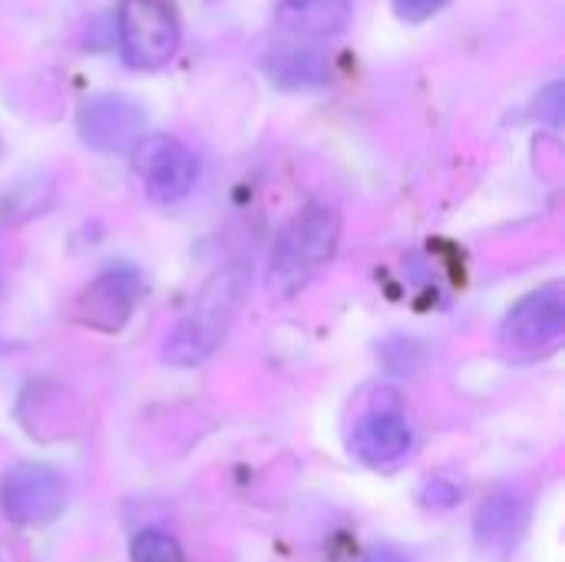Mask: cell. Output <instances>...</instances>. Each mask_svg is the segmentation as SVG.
Returning a JSON list of instances; mask_svg holds the SVG:
<instances>
[{"instance_id": "obj_1", "label": "cell", "mask_w": 565, "mask_h": 562, "mask_svg": "<svg viewBox=\"0 0 565 562\" xmlns=\"http://www.w3.org/2000/svg\"><path fill=\"white\" fill-rule=\"evenodd\" d=\"M252 288V272L242 262H232L205 278L189 311L162 341V361L172 368H195L209 361L225 341L235 315L242 311Z\"/></svg>"}, {"instance_id": "obj_2", "label": "cell", "mask_w": 565, "mask_h": 562, "mask_svg": "<svg viewBox=\"0 0 565 562\" xmlns=\"http://www.w3.org/2000/svg\"><path fill=\"white\" fill-rule=\"evenodd\" d=\"M341 242V215L334 205L315 202L291 215L281 232L275 235L268 255V291L278 301L295 298L305 291L321 268L334 258Z\"/></svg>"}, {"instance_id": "obj_3", "label": "cell", "mask_w": 565, "mask_h": 562, "mask_svg": "<svg viewBox=\"0 0 565 562\" xmlns=\"http://www.w3.org/2000/svg\"><path fill=\"white\" fill-rule=\"evenodd\" d=\"M132 169L146 195L166 205L182 202L199 179V162L192 149L166 132L139 136V142L132 146Z\"/></svg>"}, {"instance_id": "obj_4", "label": "cell", "mask_w": 565, "mask_h": 562, "mask_svg": "<svg viewBox=\"0 0 565 562\" xmlns=\"http://www.w3.org/2000/svg\"><path fill=\"white\" fill-rule=\"evenodd\" d=\"M119 46L132 70H159L179 50V23L159 0H126L119 7Z\"/></svg>"}, {"instance_id": "obj_5", "label": "cell", "mask_w": 565, "mask_h": 562, "mask_svg": "<svg viewBox=\"0 0 565 562\" xmlns=\"http://www.w3.org/2000/svg\"><path fill=\"white\" fill-rule=\"evenodd\" d=\"M565 331L563 285H546L523 295L500 325V344L510 354H540L553 348Z\"/></svg>"}, {"instance_id": "obj_6", "label": "cell", "mask_w": 565, "mask_h": 562, "mask_svg": "<svg viewBox=\"0 0 565 562\" xmlns=\"http://www.w3.org/2000/svg\"><path fill=\"white\" fill-rule=\"evenodd\" d=\"M3 513L20 527H46L66 507V484L46 464H17L0 480Z\"/></svg>"}, {"instance_id": "obj_7", "label": "cell", "mask_w": 565, "mask_h": 562, "mask_svg": "<svg viewBox=\"0 0 565 562\" xmlns=\"http://www.w3.org/2000/svg\"><path fill=\"white\" fill-rule=\"evenodd\" d=\"M76 129L89 149L116 156L139 142V136L146 129V113L136 99H129L122 93H103V96H93L79 109Z\"/></svg>"}, {"instance_id": "obj_8", "label": "cell", "mask_w": 565, "mask_h": 562, "mask_svg": "<svg viewBox=\"0 0 565 562\" xmlns=\"http://www.w3.org/2000/svg\"><path fill=\"white\" fill-rule=\"evenodd\" d=\"M142 295V278L129 265H109L76 298V318L96 331H122Z\"/></svg>"}, {"instance_id": "obj_9", "label": "cell", "mask_w": 565, "mask_h": 562, "mask_svg": "<svg viewBox=\"0 0 565 562\" xmlns=\"http://www.w3.org/2000/svg\"><path fill=\"white\" fill-rule=\"evenodd\" d=\"M526 520H530V507L520 494L513 490H497L490 494L473 520V540L477 547L493 556V560H507L516 553L523 533H526Z\"/></svg>"}, {"instance_id": "obj_10", "label": "cell", "mask_w": 565, "mask_h": 562, "mask_svg": "<svg viewBox=\"0 0 565 562\" xmlns=\"http://www.w3.org/2000/svg\"><path fill=\"white\" fill-rule=\"evenodd\" d=\"M414 447V427L397 411H374L367 414L351 437V450L367 467H391L404 460Z\"/></svg>"}, {"instance_id": "obj_11", "label": "cell", "mask_w": 565, "mask_h": 562, "mask_svg": "<svg viewBox=\"0 0 565 562\" xmlns=\"http://www.w3.org/2000/svg\"><path fill=\"white\" fill-rule=\"evenodd\" d=\"M262 70L278 89H318L331 79V60L308 43H281L268 50Z\"/></svg>"}, {"instance_id": "obj_12", "label": "cell", "mask_w": 565, "mask_h": 562, "mask_svg": "<svg viewBox=\"0 0 565 562\" xmlns=\"http://www.w3.org/2000/svg\"><path fill=\"white\" fill-rule=\"evenodd\" d=\"M354 20L351 0H281L278 26L301 40H328L341 36Z\"/></svg>"}, {"instance_id": "obj_13", "label": "cell", "mask_w": 565, "mask_h": 562, "mask_svg": "<svg viewBox=\"0 0 565 562\" xmlns=\"http://www.w3.org/2000/svg\"><path fill=\"white\" fill-rule=\"evenodd\" d=\"M129 553H132V562H185L179 543L169 533H162V530H142L132 540Z\"/></svg>"}, {"instance_id": "obj_14", "label": "cell", "mask_w": 565, "mask_h": 562, "mask_svg": "<svg viewBox=\"0 0 565 562\" xmlns=\"http://www.w3.org/2000/svg\"><path fill=\"white\" fill-rule=\"evenodd\" d=\"M450 0H394V13L407 23H424L437 17Z\"/></svg>"}, {"instance_id": "obj_15", "label": "cell", "mask_w": 565, "mask_h": 562, "mask_svg": "<svg viewBox=\"0 0 565 562\" xmlns=\"http://www.w3.org/2000/svg\"><path fill=\"white\" fill-rule=\"evenodd\" d=\"M540 116L550 119V123H563V83H550L543 93H540Z\"/></svg>"}, {"instance_id": "obj_16", "label": "cell", "mask_w": 565, "mask_h": 562, "mask_svg": "<svg viewBox=\"0 0 565 562\" xmlns=\"http://www.w3.org/2000/svg\"><path fill=\"white\" fill-rule=\"evenodd\" d=\"M361 562H407L401 553H394V550H374V553H367Z\"/></svg>"}]
</instances>
